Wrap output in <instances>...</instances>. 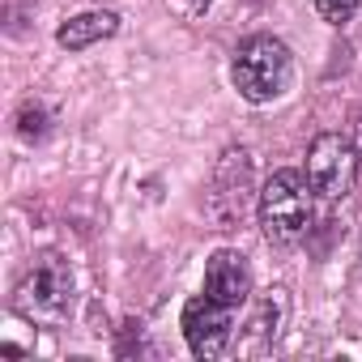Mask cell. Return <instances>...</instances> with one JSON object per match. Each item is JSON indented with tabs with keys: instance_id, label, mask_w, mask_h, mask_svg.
I'll use <instances>...</instances> for the list:
<instances>
[{
	"instance_id": "cell-1",
	"label": "cell",
	"mask_w": 362,
	"mask_h": 362,
	"mask_svg": "<svg viewBox=\"0 0 362 362\" xmlns=\"http://www.w3.org/2000/svg\"><path fill=\"white\" fill-rule=\"evenodd\" d=\"M290 77H294V56L277 35H252L247 43H239L235 64H230V81H235L243 103L264 107V103L281 98L290 90Z\"/></svg>"
},
{
	"instance_id": "cell-2",
	"label": "cell",
	"mask_w": 362,
	"mask_h": 362,
	"mask_svg": "<svg viewBox=\"0 0 362 362\" xmlns=\"http://www.w3.org/2000/svg\"><path fill=\"white\" fill-rule=\"evenodd\" d=\"M311 184H307V175L298 170H273L264 179V188H260V201H256V218H260V230L269 243L277 247H290L298 243L307 230H311Z\"/></svg>"
},
{
	"instance_id": "cell-3",
	"label": "cell",
	"mask_w": 362,
	"mask_h": 362,
	"mask_svg": "<svg viewBox=\"0 0 362 362\" xmlns=\"http://www.w3.org/2000/svg\"><path fill=\"white\" fill-rule=\"evenodd\" d=\"M73 290H77L73 264H69L60 252H39V256L26 264L18 290H13V307H18V315H26V320L56 324V320L69 315Z\"/></svg>"
},
{
	"instance_id": "cell-4",
	"label": "cell",
	"mask_w": 362,
	"mask_h": 362,
	"mask_svg": "<svg viewBox=\"0 0 362 362\" xmlns=\"http://www.w3.org/2000/svg\"><path fill=\"white\" fill-rule=\"evenodd\" d=\"M358 149H354V136H341V132H320L311 145H307V184L315 197L324 201H341L354 192L358 184Z\"/></svg>"
},
{
	"instance_id": "cell-5",
	"label": "cell",
	"mask_w": 362,
	"mask_h": 362,
	"mask_svg": "<svg viewBox=\"0 0 362 362\" xmlns=\"http://www.w3.org/2000/svg\"><path fill=\"white\" fill-rule=\"evenodd\" d=\"M230 337H235V307L209 298V294H197L184 303V341L197 358L214 362L230 349Z\"/></svg>"
},
{
	"instance_id": "cell-6",
	"label": "cell",
	"mask_w": 362,
	"mask_h": 362,
	"mask_svg": "<svg viewBox=\"0 0 362 362\" xmlns=\"http://www.w3.org/2000/svg\"><path fill=\"white\" fill-rule=\"evenodd\" d=\"M205 294L239 311L252 298V264H247V256L235 252V247L214 252L209 264H205Z\"/></svg>"
},
{
	"instance_id": "cell-7",
	"label": "cell",
	"mask_w": 362,
	"mask_h": 362,
	"mask_svg": "<svg viewBox=\"0 0 362 362\" xmlns=\"http://www.w3.org/2000/svg\"><path fill=\"white\" fill-rule=\"evenodd\" d=\"M218 188H226V192L214 197L218 218H222V222L243 218V205H247V192H252V158H247V149H226V153H222Z\"/></svg>"
},
{
	"instance_id": "cell-8",
	"label": "cell",
	"mask_w": 362,
	"mask_h": 362,
	"mask_svg": "<svg viewBox=\"0 0 362 362\" xmlns=\"http://www.w3.org/2000/svg\"><path fill=\"white\" fill-rule=\"evenodd\" d=\"M115 30H119V13H111V9H86V13L69 18V22L56 30V43H60L64 52H86V47L111 39Z\"/></svg>"
},
{
	"instance_id": "cell-9",
	"label": "cell",
	"mask_w": 362,
	"mask_h": 362,
	"mask_svg": "<svg viewBox=\"0 0 362 362\" xmlns=\"http://www.w3.org/2000/svg\"><path fill=\"white\" fill-rule=\"evenodd\" d=\"M47 124H52V115H47L43 103H22V111H18V136L26 145H39L47 136Z\"/></svg>"
},
{
	"instance_id": "cell-10",
	"label": "cell",
	"mask_w": 362,
	"mask_h": 362,
	"mask_svg": "<svg viewBox=\"0 0 362 362\" xmlns=\"http://www.w3.org/2000/svg\"><path fill=\"white\" fill-rule=\"evenodd\" d=\"M358 5H362V0H315V13H320L328 26H345V22H354Z\"/></svg>"
},
{
	"instance_id": "cell-11",
	"label": "cell",
	"mask_w": 362,
	"mask_h": 362,
	"mask_svg": "<svg viewBox=\"0 0 362 362\" xmlns=\"http://www.w3.org/2000/svg\"><path fill=\"white\" fill-rule=\"evenodd\" d=\"M179 9H184V13H192V18H201V13L209 9V0H179Z\"/></svg>"
},
{
	"instance_id": "cell-12",
	"label": "cell",
	"mask_w": 362,
	"mask_h": 362,
	"mask_svg": "<svg viewBox=\"0 0 362 362\" xmlns=\"http://www.w3.org/2000/svg\"><path fill=\"white\" fill-rule=\"evenodd\" d=\"M354 149H358V162H362V111H358V119H354Z\"/></svg>"
},
{
	"instance_id": "cell-13",
	"label": "cell",
	"mask_w": 362,
	"mask_h": 362,
	"mask_svg": "<svg viewBox=\"0 0 362 362\" xmlns=\"http://www.w3.org/2000/svg\"><path fill=\"white\" fill-rule=\"evenodd\" d=\"M358 269H362V239H358Z\"/></svg>"
}]
</instances>
